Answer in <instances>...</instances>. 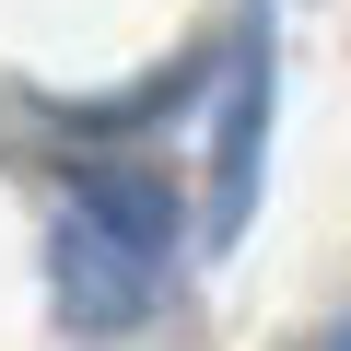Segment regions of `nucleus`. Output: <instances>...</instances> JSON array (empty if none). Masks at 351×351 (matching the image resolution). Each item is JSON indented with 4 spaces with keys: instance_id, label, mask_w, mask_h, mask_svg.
<instances>
[{
    "instance_id": "2",
    "label": "nucleus",
    "mask_w": 351,
    "mask_h": 351,
    "mask_svg": "<svg viewBox=\"0 0 351 351\" xmlns=\"http://www.w3.org/2000/svg\"><path fill=\"white\" fill-rule=\"evenodd\" d=\"M258 141H269V36H246V47H234V71H223V152H211V246H234V234H246V211H258Z\"/></svg>"
},
{
    "instance_id": "4",
    "label": "nucleus",
    "mask_w": 351,
    "mask_h": 351,
    "mask_svg": "<svg viewBox=\"0 0 351 351\" xmlns=\"http://www.w3.org/2000/svg\"><path fill=\"white\" fill-rule=\"evenodd\" d=\"M304 351H351V316H328V328H316V339H304Z\"/></svg>"
},
{
    "instance_id": "1",
    "label": "nucleus",
    "mask_w": 351,
    "mask_h": 351,
    "mask_svg": "<svg viewBox=\"0 0 351 351\" xmlns=\"http://www.w3.org/2000/svg\"><path fill=\"white\" fill-rule=\"evenodd\" d=\"M152 304H164V246L71 211V223H59V316H71V328H141Z\"/></svg>"
},
{
    "instance_id": "3",
    "label": "nucleus",
    "mask_w": 351,
    "mask_h": 351,
    "mask_svg": "<svg viewBox=\"0 0 351 351\" xmlns=\"http://www.w3.org/2000/svg\"><path fill=\"white\" fill-rule=\"evenodd\" d=\"M71 211H94V223H117L141 246H176V176H152V164H82Z\"/></svg>"
}]
</instances>
